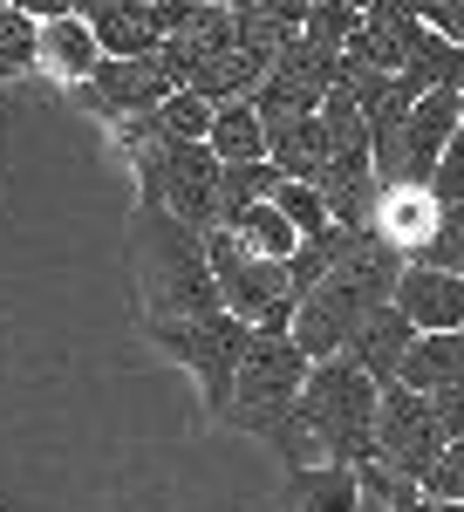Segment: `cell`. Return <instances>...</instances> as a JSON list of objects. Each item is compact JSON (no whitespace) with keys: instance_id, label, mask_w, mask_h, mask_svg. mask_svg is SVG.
<instances>
[{"instance_id":"2e32d148","label":"cell","mask_w":464,"mask_h":512,"mask_svg":"<svg viewBox=\"0 0 464 512\" xmlns=\"http://www.w3.org/2000/svg\"><path fill=\"white\" fill-rule=\"evenodd\" d=\"M301 21H308V7H301V0H273V7L246 0V7H232V48H239L246 62L273 69V62L301 41Z\"/></svg>"},{"instance_id":"4fadbf2b","label":"cell","mask_w":464,"mask_h":512,"mask_svg":"<svg viewBox=\"0 0 464 512\" xmlns=\"http://www.w3.org/2000/svg\"><path fill=\"white\" fill-rule=\"evenodd\" d=\"M35 69H48L55 82H82L103 69V48L89 35V21H82V7H55V14H35Z\"/></svg>"},{"instance_id":"8992f818","label":"cell","mask_w":464,"mask_h":512,"mask_svg":"<svg viewBox=\"0 0 464 512\" xmlns=\"http://www.w3.org/2000/svg\"><path fill=\"white\" fill-rule=\"evenodd\" d=\"M205 267H212V287H219V308L246 328H294V287H287V267H267L253 260L232 233H205Z\"/></svg>"},{"instance_id":"603a6c76","label":"cell","mask_w":464,"mask_h":512,"mask_svg":"<svg viewBox=\"0 0 464 512\" xmlns=\"http://www.w3.org/2000/svg\"><path fill=\"white\" fill-rule=\"evenodd\" d=\"M273 185H280V171H273L267 158L260 164H219V226H212V233H226V226H239L253 205H267Z\"/></svg>"},{"instance_id":"e0dca14e","label":"cell","mask_w":464,"mask_h":512,"mask_svg":"<svg viewBox=\"0 0 464 512\" xmlns=\"http://www.w3.org/2000/svg\"><path fill=\"white\" fill-rule=\"evenodd\" d=\"M410 342H417V328L396 315V308H376V315L355 328V342H348L342 355L369 376V383H376V390H389V383H396V369H403V355H410Z\"/></svg>"},{"instance_id":"83f0119b","label":"cell","mask_w":464,"mask_h":512,"mask_svg":"<svg viewBox=\"0 0 464 512\" xmlns=\"http://www.w3.org/2000/svg\"><path fill=\"white\" fill-rule=\"evenodd\" d=\"M355 21H362V7H342V0H328V7H308V21H301V41H314V48H335V55H342L348 35H355Z\"/></svg>"},{"instance_id":"4dcf8cb0","label":"cell","mask_w":464,"mask_h":512,"mask_svg":"<svg viewBox=\"0 0 464 512\" xmlns=\"http://www.w3.org/2000/svg\"><path fill=\"white\" fill-rule=\"evenodd\" d=\"M417 21H424L437 41L464 48V0H430V7H417Z\"/></svg>"},{"instance_id":"52a82bcc","label":"cell","mask_w":464,"mask_h":512,"mask_svg":"<svg viewBox=\"0 0 464 512\" xmlns=\"http://www.w3.org/2000/svg\"><path fill=\"white\" fill-rule=\"evenodd\" d=\"M444 458V431H437V417H430L424 396H410L403 383H389L376 396V465L396 478H410V485H424V472Z\"/></svg>"},{"instance_id":"1f68e13d","label":"cell","mask_w":464,"mask_h":512,"mask_svg":"<svg viewBox=\"0 0 464 512\" xmlns=\"http://www.w3.org/2000/svg\"><path fill=\"white\" fill-rule=\"evenodd\" d=\"M430 417H437V431H444V444H464V390H444V396H424Z\"/></svg>"},{"instance_id":"ba28073f","label":"cell","mask_w":464,"mask_h":512,"mask_svg":"<svg viewBox=\"0 0 464 512\" xmlns=\"http://www.w3.org/2000/svg\"><path fill=\"white\" fill-rule=\"evenodd\" d=\"M89 117H103L110 130H123V123H151L171 96H178V82L157 69V55L151 62H103L96 76L82 82V89H69Z\"/></svg>"},{"instance_id":"30bf717a","label":"cell","mask_w":464,"mask_h":512,"mask_svg":"<svg viewBox=\"0 0 464 512\" xmlns=\"http://www.w3.org/2000/svg\"><path fill=\"white\" fill-rule=\"evenodd\" d=\"M226 48H232V7L171 0V35H164V48H157V69L178 82V89H185L212 55H226Z\"/></svg>"},{"instance_id":"f546056e","label":"cell","mask_w":464,"mask_h":512,"mask_svg":"<svg viewBox=\"0 0 464 512\" xmlns=\"http://www.w3.org/2000/svg\"><path fill=\"white\" fill-rule=\"evenodd\" d=\"M437 205H464V130L451 137V151L437 158V171H430V185H424Z\"/></svg>"},{"instance_id":"cb8c5ba5","label":"cell","mask_w":464,"mask_h":512,"mask_svg":"<svg viewBox=\"0 0 464 512\" xmlns=\"http://www.w3.org/2000/svg\"><path fill=\"white\" fill-rule=\"evenodd\" d=\"M226 233L239 239V246H246L253 260H267V267H287V260L301 253V233H294V226H287V219H280L273 205H253V212H246L239 226H226Z\"/></svg>"},{"instance_id":"d6986e66","label":"cell","mask_w":464,"mask_h":512,"mask_svg":"<svg viewBox=\"0 0 464 512\" xmlns=\"http://www.w3.org/2000/svg\"><path fill=\"white\" fill-rule=\"evenodd\" d=\"M267 164L287 178V185H314L321 164H328V130H321V110L294 123H273L267 130Z\"/></svg>"},{"instance_id":"5bb4252c","label":"cell","mask_w":464,"mask_h":512,"mask_svg":"<svg viewBox=\"0 0 464 512\" xmlns=\"http://www.w3.org/2000/svg\"><path fill=\"white\" fill-rule=\"evenodd\" d=\"M389 308L410 321L417 335H464V280L458 274H430V267H403Z\"/></svg>"},{"instance_id":"277c9868","label":"cell","mask_w":464,"mask_h":512,"mask_svg":"<svg viewBox=\"0 0 464 512\" xmlns=\"http://www.w3.org/2000/svg\"><path fill=\"white\" fill-rule=\"evenodd\" d=\"M308 369H314V362L294 349V335H287V328H253V342H246V355H239V376H232L226 424L273 444V437L287 431L294 396L308 390Z\"/></svg>"},{"instance_id":"9c48e42d","label":"cell","mask_w":464,"mask_h":512,"mask_svg":"<svg viewBox=\"0 0 464 512\" xmlns=\"http://www.w3.org/2000/svg\"><path fill=\"white\" fill-rule=\"evenodd\" d=\"M82 21L103 62H151L171 35V0H103V7H82Z\"/></svg>"},{"instance_id":"3957f363","label":"cell","mask_w":464,"mask_h":512,"mask_svg":"<svg viewBox=\"0 0 464 512\" xmlns=\"http://www.w3.org/2000/svg\"><path fill=\"white\" fill-rule=\"evenodd\" d=\"M130 267H137V287H144V321L219 315V287H212V267H205V233L178 226L164 205H137Z\"/></svg>"},{"instance_id":"7c38bea8","label":"cell","mask_w":464,"mask_h":512,"mask_svg":"<svg viewBox=\"0 0 464 512\" xmlns=\"http://www.w3.org/2000/svg\"><path fill=\"white\" fill-rule=\"evenodd\" d=\"M458 117H464V96H451V89L417 96V110L403 123V151H396V185H417V192H424L437 158H444L451 137H458Z\"/></svg>"},{"instance_id":"484cf974","label":"cell","mask_w":464,"mask_h":512,"mask_svg":"<svg viewBox=\"0 0 464 512\" xmlns=\"http://www.w3.org/2000/svg\"><path fill=\"white\" fill-rule=\"evenodd\" d=\"M212 117H219V110H212L205 96L178 89V96L157 110V137H171V144H205V137H212Z\"/></svg>"},{"instance_id":"d4e9b609","label":"cell","mask_w":464,"mask_h":512,"mask_svg":"<svg viewBox=\"0 0 464 512\" xmlns=\"http://www.w3.org/2000/svg\"><path fill=\"white\" fill-rule=\"evenodd\" d=\"M410 267H430V274H458L464 280V205H437V233H430V246L410 260Z\"/></svg>"},{"instance_id":"44dd1931","label":"cell","mask_w":464,"mask_h":512,"mask_svg":"<svg viewBox=\"0 0 464 512\" xmlns=\"http://www.w3.org/2000/svg\"><path fill=\"white\" fill-rule=\"evenodd\" d=\"M260 82H267V69H260V62H246L239 48H226V55H212V62L185 82V89H192V96H205L212 110H226V103H246Z\"/></svg>"},{"instance_id":"6da1fadb","label":"cell","mask_w":464,"mask_h":512,"mask_svg":"<svg viewBox=\"0 0 464 512\" xmlns=\"http://www.w3.org/2000/svg\"><path fill=\"white\" fill-rule=\"evenodd\" d=\"M376 383L335 355V362H314L308 390L294 396L287 410V431L273 437L280 465L301 472V465H342V472H362L376 465Z\"/></svg>"},{"instance_id":"ffe728a7","label":"cell","mask_w":464,"mask_h":512,"mask_svg":"<svg viewBox=\"0 0 464 512\" xmlns=\"http://www.w3.org/2000/svg\"><path fill=\"white\" fill-rule=\"evenodd\" d=\"M355 499H362V485L342 465H301V472H287V506L294 512H355Z\"/></svg>"},{"instance_id":"9a60e30c","label":"cell","mask_w":464,"mask_h":512,"mask_svg":"<svg viewBox=\"0 0 464 512\" xmlns=\"http://www.w3.org/2000/svg\"><path fill=\"white\" fill-rule=\"evenodd\" d=\"M369 233H376L389 253L410 267V260L430 246V233H437V198L417 192V185H383L376 212H369Z\"/></svg>"},{"instance_id":"8fae6325","label":"cell","mask_w":464,"mask_h":512,"mask_svg":"<svg viewBox=\"0 0 464 512\" xmlns=\"http://www.w3.org/2000/svg\"><path fill=\"white\" fill-rule=\"evenodd\" d=\"M417 41H424L417 7H362V21H355V35H348V48H342V69H369V76L396 82L410 69Z\"/></svg>"},{"instance_id":"f1b7e54d","label":"cell","mask_w":464,"mask_h":512,"mask_svg":"<svg viewBox=\"0 0 464 512\" xmlns=\"http://www.w3.org/2000/svg\"><path fill=\"white\" fill-rule=\"evenodd\" d=\"M0 69H35V14L0 7Z\"/></svg>"},{"instance_id":"7a4b0ae2","label":"cell","mask_w":464,"mask_h":512,"mask_svg":"<svg viewBox=\"0 0 464 512\" xmlns=\"http://www.w3.org/2000/svg\"><path fill=\"white\" fill-rule=\"evenodd\" d=\"M396 280H403V260L389 253L383 239L369 233H348V253L335 260V274L314 287L308 301H294V349L308 362H335V355L355 342V328L396 301Z\"/></svg>"},{"instance_id":"4316f807","label":"cell","mask_w":464,"mask_h":512,"mask_svg":"<svg viewBox=\"0 0 464 512\" xmlns=\"http://www.w3.org/2000/svg\"><path fill=\"white\" fill-rule=\"evenodd\" d=\"M273 212H280V219H287V226H294V233L301 239H321L328 233V226H335V219H328V205H321V192H314V185H287V178H280V185H273V198H267Z\"/></svg>"},{"instance_id":"ac0fdd59","label":"cell","mask_w":464,"mask_h":512,"mask_svg":"<svg viewBox=\"0 0 464 512\" xmlns=\"http://www.w3.org/2000/svg\"><path fill=\"white\" fill-rule=\"evenodd\" d=\"M396 383L410 396H444V390H464V335H417Z\"/></svg>"},{"instance_id":"7402d4cb","label":"cell","mask_w":464,"mask_h":512,"mask_svg":"<svg viewBox=\"0 0 464 512\" xmlns=\"http://www.w3.org/2000/svg\"><path fill=\"white\" fill-rule=\"evenodd\" d=\"M205 151H212V164H260L267 158V130L253 117V103H226V110L212 117Z\"/></svg>"},{"instance_id":"5b68a950","label":"cell","mask_w":464,"mask_h":512,"mask_svg":"<svg viewBox=\"0 0 464 512\" xmlns=\"http://www.w3.org/2000/svg\"><path fill=\"white\" fill-rule=\"evenodd\" d=\"M151 328V342L171 362H185L198 376V390H205V410L226 424V403H232V376H239V355H246V342H253V328L246 321H232L226 308L205 321H144Z\"/></svg>"}]
</instances>
